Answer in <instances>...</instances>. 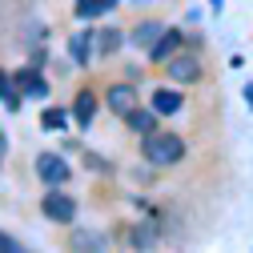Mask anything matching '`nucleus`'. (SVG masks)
Wrapping results in <instances>:
<instances>
[{
    "mask_svg": "<svg viewBox=\"0 0 253 253\" xmlns=\"http://www.w3.org/2000/svg\"><path fill=\"white\" fill-rule=\"evenodd\" d=\"M165 77L177 84H197L201 81V60L193 52H177L173 60H165Z\"/></svg>",
    "mask_w": 253,
    "mask_h": 253,
    "instance_id": "4",
    "label": "nucleus"
},
{
    "mask_svg": "<svg viewBox=\"0 0 253 253\" xmlns=\"http://www.w3.org/2000/svg\"><path fill=\"white\" fill-rule=\"evenodd\" d=\"M69 117L81 125V129H88V125H92V117H97V92H92V88H81L77 97H73Z\"/></svg>",
    "mask_w": 253,
    "mask_h": 253,
    "instance_id": "7",
    "label": "nucleus"
},
{
    "mask_svg": "<svg viewBox=\"0 0 253 253\" xmlns=\"http://www.w3.org/2000/svg\"><path fill=\"white\" fill-rule=\"evenodd\" d=\"M65 121H69L65 109H44V113H41V125H44V129H65Z\"/></svg>",
    "mask_w": 253,
    "mask_h": 253,
    "instance_id": "15",
    "label": "nucleus"
},
{
    "mask_svg": "<svg viewBox=\"0 0 253 253\" xmlns=\"http://www.w3.org/2000/svg\"><path fill=\"white\" fill-rule=\"evenodd\" d=\"M157 117H161V113H157L153 105H149V109H141V105H137L133 113H125L121 121H125V125H129V129H133V133H141V137H145V133H153V129H157Z\"/></svg>",
    "mask_w": 253,
    "mask_h": 253,
    "instance_id": "10",
    "label": "nucleus"
},
{
    "mask_svg": "<svg viewBox=\"0 0 253 253\" xmlns=\"http://www.w3.org/2000/svg\"><path fill=\"white\" fill-rule=\"evenodd\" d=\"M0 157H4V137H0Z\"/></svg>",
    "mask_w": 253,
    "mask_h": 253,
    "instance_id": "19",
    "label": "nucleus"
},
{
    "mask_svg": "<svg viewBox=\"0 0 253 253\" xmlns=\"http://www.w3.org/2000/svg\"><path fill=\"white\" fill-rule=\"evenodd\" d=\"M92 44H97L101 56H113V52L125 44V37L117 33V28H101V33H92Z\"/></svg>",
    "mask_w": 253,
    "mask_h": 253,
    "instance_id": "14",
    "label": "nucleus"
},
{
    "mask_svg": "<svg viewBox=\"0 0 253 253\" xmlns=\"http://www.w3.org/2000/svg\"><path fill=\"white\" fill-rule=\"evenodd\" d=\"M73 249H105V241L97 233H73Z\"/></svg>",
    "mask_w": 253,
    "mask_h": 253,
    "instance_id": "16",
    "label": "nucleus"
},
{
    "mask_svg": "<svg viewBox=\"0 0 253 253\" xmlns=\"http://www.w3.org/2000/svg\"><path fill=\"white\" fill-rule=\"evenodd\" d=\"M245 101H249V109H253V84H245Z\"/></svg>",
    "mask_w": 253,
    "mask_h": 253,
    "instance_id": "18",
    "label": "nucleus"
},
{
    "mask_svg": "<svg viewBox=\"0 0 253 253\" xmlns=\"http://www.w3.org/2000/svg\"><path fill=\"white\" fill-rule=\"evenodd\" d=\"M181 44H185L181 28H165V33H161V41L149 48V60H153V65H165V60H173V56L181 52Z\"/></svg>",
    "mask_w": 253,
    "mask_h": 253,
    "instance_id": "6",
    "label": "nucleus"
},
{
    "mask_svg": "<svg viewBox=\"0 0 253 253\" xmlns=\"http://www.w3.org/2000/svg\"><path fill=\"white\" fill-rule=\"evenodd\" d=\"M117 4H121V0H77L73 12H77L81 20H97V16H109Z\"/></svg>",
    "mask_w": 253,
    "mask_h": 253,
    "instance_id": "12",
    "label": "nucleus"
},
{
    "mask_svg": "<svg viewBox=\"0 0 253 253\" xmlns=\"http://www.w3.org/2000/svg\"><path fill=\"white\" fill-rule=\"evenodd\" d=\"M12 84L24 92V97H44V92H48V81L41 77L37 65H33V69H16V73H12Z\"/></svg>",
    "mask_w": 253,
    "mask_h": 253,
    "instance_id": "8",
    "label": "nucleus"
},
{
    "mask_svg": "<svg viewBox=\"0 0 253 253\" xmlns=\"http://www.w3.org/2000/svg\"><path fill=\"white\" fill-rule=\"evenodd\" d=\"M0 253H20V241H12L8 233H0Z\"/></svg>",
    "mask_w": 253,
    "mask_h": 253,
    "instance_id": "17",
    "label": "nucleus"
},
{
    "mask_svg": "<svg viewBox=\"0 0 253 253\" xmlns=\"http://www.w3.org/2000/svg\"><path fill=\"white\" fill-rule=\"evenodd\" d=\"M105 105H109V113H117V117L133 113V109H137V84H133V81H117V84H109Z\"/></svg>",
    "mask_w": 253,
    "mask_h": 253,
    "instance_id": "5",
    "label": "nucleus"
},
{
    "mask_svg": "<svg viewBox=\"0 0 253 253\" xmlns=\"http://www.w3.org/2000/svg\"><path fill=\"white\" fill-rule=\"evenodd\" d=\"M37 177H41L44 189H60V185L73 177V169H69V161L60 153H41L37 157Z\"/></svg>",
    "mask_w": 253,
    "mask_h": 253,
    "instance_id": "2",
    "label": "nucleus"
},
{
    "mask_svg": "<svg viewBox=\"0 0 253 253\" xmlns=\"http://www.w3.org/2000/svg\"><path fill=\"white\" fill-rule=\"evenodd\" d=\"M69 52H73L77 65H88L92 52H97V44H92V33H77V37L69 41Z\"/></svg>",
    "mask_w": 253,
    "mask_h": 253,
    "instance_id": "13",
    "label": "nucleus"
},
{
    "mask_svg": "<svg viewBox=\"0 0 253 253\" xmlns=\"http://www.w3.org/2000/svg\"><path fill=\"white\" fill-rule=\"evenodd\" d=\"M41 213H44L48 221H56V225H69V221L77 217V201H73L69 193H60V189H48L44 201H41Z\"/></svg>",
    "mask_w": 253,
    "mask_h": 253,
    "instance_id": "3",
    "label": "nucleus"
},
{
    "mask_svg": "<svg viewBox=\"0 0 253 253\" xmlns=\"http://www.w3.org/2000/svg\"><path fill=\"white\" fill-rule=\"evenodd\" d=\"M149 105L161 113V117H177V113L185 109V97H181V88H153Z\"/></svg>",
    "mask_w": 253,
    "mask_h": 253,
    "instance_id": "9",
    "label": "nucleus"
},
{
    "mask_svg": "<svg viewBox=\"0 0 253 253\" xmlns=\"http://www.w3.org/2000/svg\"><path fill=\"white\" fill-rule=\"evenodd\" d=\"M161 33H165V28L157 24V20H141L133 33H129V41H133V48H153L157 41H161Z\"/></svg>",
    "mask_w": 253,
    "mask_h": 253,
    "instance_id": "11",
    "label": "nucleus"
},
{
    "mask_svg": "<svg viewBox=\"0 0 253 253\" xmlns=\"http://www.w3.org/2000/svg\"><path fill=\"white\" fill-rule=\"evenodd\" d=\"M141 157L153 165V169H165V165H177V161H185V141L177 137V133H145V141H141Z\"/></svg>",
    "mask_w": 253,
    "mask_h": 253,
    "instance_id": "1",
    "label": "nucleus"
}]
</instances>
